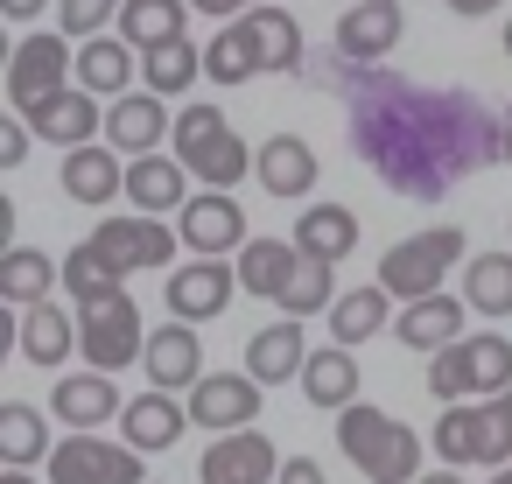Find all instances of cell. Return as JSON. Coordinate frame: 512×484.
<instances>
[{"label":"cell","instance_id":"cell-1","mask_svg":"<svg viewBox=\"0 0 512 484\" xmlns=\"http://www.w3.org/2000/svg\"><path fill=\"white\" fill-rule=\"evenodd\" d=\"M337 85L358 155L400 197H442L470 169L505 162V113H484L470 92H421L372 64H351Z\"/></svg>","mask_w":512,"mask_h":484},{"label":"cell","instance_id":"cell-2","mask_svg":"<svg viewBox=\"0 0 512 484\" xmlns=\"http://www.w3.org/2000/svg\"><path fill=\"white\" fill-rule=\"evenodd\" d=\"M337 449L372 477V484H421V435L393 421L386 407H344L337 414Z\"/></svg>","mask_w":512,"mask_h":484},{"label":"cell","instance_id":"cell-3","mask_svg":"<svg viewBox=\"0 0 512 484\" xmlns=\"http://www.w3.org/2000/svg\"><path fill=\"white\" fill-rule=\"evenodd\" d=\"M169 148H176V162H183L204 190H225V197H232V183H246L253 155H260V148H246V141H239V127H232L218 106H183V113H176Z\"/></svg>","mask_w":512,"mask_h":484},{"label":"cell","instance_id":"cell-4","mask_svg":"<svg viewBox=\"0 0 512 484\" xmlns=\"http://www.w3.org/2000/svg\"><path fill=\"white\" fill-rule=\"evenodd\" d=\"M456 253H463V232L456 225H428L414 239H393L386 260H379V288L400 295V302H428V295H442Z\"/></svg>","mask_w":512,"mask_h":484},{"label":"cell","instance_id":"cell-5","mask_svg":"<svg viewBox=\"0 0 512 484\" xmlns=\"http://www.w3.org/2000/svg\"><path fill=\"white\" fill-rule=\"evenodd\" d=\"M71 78H78V50H71L64 29H36V36H22L15 57H8V99H15L22 120H29L36 106H50L57 92H71Z\"/></svg>","mask_w":512,"mask_h":484},{"label":"cell","instance_id":"cell-6","mask_svg":"<svg viewBox=\"0 0 512 484\" xmlns=\"http://www.w3.org/2000/svg\"><path fill=\"white\" fill-rule=\"evenodd\" d=\"M78 351L92 358V372H120L134 358H148V330H141L134 295H106V302L78 309Z\"/></svg>","mask_w":512,"mask_h":484},{"label":"cell","instance_id":"cell-7","mask_svg":"<svg viewBox=\"0 0 512 484\" xmlns=\"http://www.w3.org/2000/svg\"><path fill=\"white\" fill-rule=\"evenodd\" d=\"M50 484H148V470H141V449L134 442L64 435L50 449Z\"/></svg>","mask_w":512,"mask_h":484},{"label":"cell","instance_id":"cell-8","mask_svg":"<svg viewBox=\"0 0 512 484\" xmlns=\"http://www.w3.org/2000/svg\"><path fill=\"white\" fill-rule=\"evenodd\" d=\"M85 246H92V253H99V260H106V267L127 281V274L169 267V253H176L183 239H169V225H162V218H141V211H134V218H106V225H99Z\"/></svg>","mask_w":512,"mask_h":484},{"label":"cell","instance_id":"cell-9","mask_svg":"<svg viewBox=\"0 0 512 484\" xmlns=\"http://www.w3.org/2000/svg\"><path fill=\"white\" fill-rule=\"evenodd\" d=\"M176 239H183L197 260H225L232 246H253V239H246V211H239V197H225V190H197V197L176 211Z\"/></svg>","mask_w":512,"mask_h":484},{"label":"cell","instance_id":"cell-10","mask_svg":"<svg viewBox=\"0 0 512 484\" xmlns=\"http://www.w3.org/2000/svg\"><path fill=\"white\" fill-rule=\"evenodd\" d=\"M407 36V15H400V0H358L351 15H337V36H330V57L344 64H379L393 57Z\"/></svg>","mask_w":512,"mask_h":484},{"label":"cell","instance_id":"cell-11","mask_svg":"<svg viewBox=\"0 0 512 484\" xmlns=\"http://www.w3.org/2000/svg\"><path fill=\"white\" fill-rule=\"evenodd\" d=\"M260 414V379L253 372H204V386L190 393V421L211 435H239Z\"/></svg>","mask_w":512,"mask_h":484},{"label":"cell","instance_id":"cell-12","mask_svg":"<svg viewBox=\"0 0 512 484\" xmlns=\"http://www.w3.org/2000/svg\"><path fill=\"white\" fill-rule=\"evenodd\" d=\"M162 134H176L169 99H155V92H127V99H113V113H106V148H113V155H127V162L162 155Z\"/></svg>","mask_w":512,"mask_h":484},{"label":"cell","instance_id":"cell-13","mask_svg":"<svg viewBox=\"0 0 512 484\" xmlns=\"http://www.w3.org/2000/svg\"><path fill=\"white\" fill-rule=\"evenodd\" d=\"M232 295H239V267H225V260H190L169 274V316L176 323H211V316H225Z\"/></svg>","mask_w":512,"mask_h":484},{"label":"cell","instance_id":"cell-14","mask_svg":"<svg viewBox=\"0 0 512 484\" xmlns=\"http://www.w3.org/2000/svg\"><path fill=\"white\" fill-rule=\"evenodd\" d=\"M148 379H155V393H197L204 386V344H197V323H162V330H148Z\"/></svg>","mask_w":512,"mask_h":484},{"label":"cell","instance_id":"cell-15","mask_svg":"<svg viewBox=\"0 0 512 484\" xmlns=\"http://www.w3.org/2000/svg\"><path fill=\"white\" fill-rule=\"evenodd\" d=\"M197 477H204V484H274V477H281V456H274V442H267L260 428H239V435H218V442L204 449Z\"/></svg>","mask_w":512,"mask_h":484},{"label":"cell","instance_id":"cell-16","mask_svg":"<svg viewBox=\"0 0 512 484\" xmlns=\"http://www.w3.org/2000/svg\"><path fill=\"white\" fill-rule=\"evenodd\" d=\"M197 176L176 162V155H141V162H127V204L141 211V218H169V211H183L197 190H190Z\"/></svg>","mask_w":512,"mask_h":484},{"label":"cell","instance_id":"cell-17","mask_svg":"<svg viewBox=\"0 0 512 484\" xmlns=\"http://www.w3.org/2000/svg\"><path fill=\"white\" fill-rule=\"evenodd\" d=\"M29 127H36L43 141H57L64 155H71V148L106 141V113H99V99H92V92H78V85H71V92H57L50 106H36V113H29Z\"/></svg>","mask_w":512,"mask_h":484},{"label":"cell","instance_id":"cell-18","mask_svg":"<svg viewBox=\"0 0 512 484\" xmlns=\"http://www.w3.org/2000/svg\"><path fill=\"white\" fill-rule=\"evenodd\" d=\"M253 176L267 197H309L316 190V148L302 134H267L253 155Z\"/></svg>","mask_w":512,"mask_h":484},{"label":"cell","instance_id":"cell-19","mask_svg":"<svg viewBox=\"0 0 512 484\" xmlns=\"http://www.w3.org/2000/svg\"><path fill=\"white\" fill-rule=\"evenodd\" d=\"M246 372H253L260 386H281V379H302V372H309V344H302V316H281V323H267V330H253V344H246Z\"/></svg>","mask_w":512,"mask_h":484},{"label":"cell","instance_id":"cell-20","mask_svg":"<svg viewBox=\"0 0 512 484\" xmlns=\"http://www.w3.org/2000/svg\"><path fill=\"white\" fill-rule=\"evenodd\" d=\"M57 421H71L78 435H92V428H106L113 414H127V400H120V386H113V372H71V379H57Z\"/></svg>","mask_w":512,"mask_h":484},{"label":"cell","instance_id":"cell-21","mask_svg":"<svg viewBox=\"0 0 512 484\" xmlns=\"http://www.w3.org/2000/svg\"><path fill=\"white\" fill-rule=\"evenodd\" d=\"M120 428H127V442L148 456V449H176L183 442V428H190V400H176V393H141V400H127V414H120Z\"/></svg>","mask_w":512,"mask_h":484},{"label":"cell","instance_id":"cell-22","mask_svg":"<svg viewBox=\"0 0 512 484\" xmlns=\"http://www.w3.org/2000/svg\"><path fill=\"white\" fill-rule=\"evenodd\" d=\"M57 183H64L78 204L99 211V204H113V197L127 190V162H120L106 141H92V148H71V155H64V176H57Z\"/></svg>","mask_w":512,"mask_h":484},{"label":"cell","instance_id":"cell-23","mask_svg":"<svg viewBox=\"0 0 512 484\" xmlns=\"http://www.w3.org/2000/svg\"><path fill=\"white\" fill-rule=\"evenodd\" d=\"M393 330H400V344H407V351H428V358H435V351L463 344V302H456V295H428V302H407Z\"/></svg>","mask_w":512,"mask_h":484},{"label":"cell","instance_id":"cell-24","mask_svg":"<svg viewBox=\"0 0 512 484\" xmlns=\"http://www.w3.org/2000/svg\"><path fill=\"white\" fill-rule=\"evenodd\" d=\"M197 8H190V0H127V8H120V43H134L141 57L148 50H162V43H183V22H190Z\"/></svg>","mask_w":512,"mask_h":484},{"label":"cell","instance_id":"cell-25","mask_svg":"<svg viewBox=\"0 0 512 484\" xmlns=\"http://www.w3.org/2000/svg\"><path fill=\"white\" fill-rule=\"evenodd\" d=\"M141 50L134 43H120V36H99V43H85L78 50V92H92V99H127V85H134V64Z\"/></svg>","mask_w":512,"mask_h":484},{"label":"cell","instance_id":"cell-26","mask_svg":"<svg viewBox=\"0 0 512 484\" xmlns=\"http://www.w3.org/2000/svg\"><path fill=\"white\" fill-rule=\"evenodd\" d=\"M295 267H302L295 239H253V246H239V288L260 295V302H281L288 281H295Z\"/></svg>","mask_w":512,"mask_h":484},{"label":"cell","instance_id":"cell-27","mask_svg":"<svg viewBox=\"0 0 512 484\" xmlns=\"http://www.w3.org/2000/svg\"><path fill=\"white\" fill-rule=\"evenodd\" d=\"M260 71H267V57H260L253 22H246V15L225 22V29L211 36V50H204V78H211V85H246V78H260Z\"/></svg>","mask_w":512,"mask_h":484},{"label":"cell","instance_id":"cell-28","mask_svg":"<svg viewBox=\"0 0 512 484\" xmlns=\"http://www.w3.org/2000/svg\"><path fill=\"white\" fill-rule=\"evenodd\" d=\"M351 246H358V211H344V204H309V211L295 218V253L337 267Z\"/></svg>","mask_w":512,"mask_h":484},{"label":"cell","instance_id":"cell-29","mask_svg":"<svg viewBox=\"0 0 512 484\" xmlns=\"http://www.w3.org/2000/svg\"><path fill=\"white\" fill-rule=\"evenodd\" d=\"M386 316H393V295L372 281V288H344L337 295V309H330V344H344V351H358L365 337H379L386 330Z\"/></svg>","mask_w":512,"mask_h":484},{"label":"cell","instance_id":"cell-30","mask_svg":"<svg viewBox=\"0 0 512 484\" xmlns=\"http://www.w3.org/2000/svg\"><path fill=\"white\" fill-rule=\"evenodd\" d=\"M302 393H309V407H330V414L358 407V358H351L344 344H330V351H309Z\"/></svg>","mask_w":512,"mask_h":484},{"label":"cell","instance_id":"cell-31","mask_svg":"<svg viewBox=\"0 0 512 484\" xmlns=\"http://www.w3.org/2000/svg\"><path fill=\"white\" fill-rule=\"evenodd\" d=\"M0 463H8V470L50 463V421H43V407H29V400L0 407Z\"/></svg>","mask_w":512,"mask_h":484},{"label":"cell","instance_id":"cell-32","mask_svg":"<svg viewBox=\"0 0 512 484\" xmlns=\"http://www.w3.org/2000/svg\"><path fill=\"white\" fill-rule=\"evenodd\" d=\"M71 351H78V323H71L57 302L22 309V358H29V365H50V372H57Z\"/></svg>","mask_w":512,"mask_h":484},{"label":"cell","instance_id":"cell-33","mask_svg":"<svg viewBox=\"0 0 512 484\" xmlns=\"http://www.w3.org/2000/svg\"><path fill=\"white\" fill-rule=\"evenodd\" d=\"M57 281H64V267H57L50 253H36V246H8V260H0V295L22 302V309L50 302V295H57Z\"/></svg>","mask_w":512,"mask_h":484},{"label":"cell","instance_id":"cell-34","mask_svg":"<svg viewBox=\"0 0 512 484\" xmlns=\"http://www.w3.org/2000/svg\"><path fill=\"white\" fill-rule=\"evenodd\" d=\"M141 78H148L155 99H176V92H190V78H204V50H197L190 36H183V43H162V50L141 57Z\"/></svg>","mask_w":512,"mask_h":484},{"label":"cell","instance_id":"cell-35","mask_svg":"<svg viewBox=\"0 0 512 484\" xmlns=\"http://www.w3.org/2000/svg\"><path fill=\"white\" fill-rule=\"evenodd\" d=\"M463 302L484 316H512V253H477L463 274Z\"/></svg>","mask_w":512,"mask_h":484},{"label":"cell","instance_id":"cell-36","mask_svg":"<svg viewBox=\"0 0 512 484\" xmlns=\"http://www.w3.org/2000/svg\"><path fill=\"white\" fill-rule=\"evenodd\" d=\"M246 22H253V36H260L267 71H295V64H302V29H295L288 8H274V0H267V8H253Z\"/></svg>","mask_w":512,"mask_h":484},{"label":"cell","instance_id":"cell-37","mask_svg":"<svg viewBox=\"0 0 512 484\" xmlns=\"http://www.w3.org/2000/svg\"><path fill=\"white\" fill-rule=\"evenodd\" d=\"M316 309H323V316L337 309V267L302 253V267H295V281H288V295H281V316H316Z\"/></svg>","mask_w":512,"mask_h":484},{"label":"cell","instance_id":"cell-38","mask_svg":"<svg viewBox=\"0 0 512 484\" xmlns=\"http://www.w3.org/2000/svg\"><path fill=\"white\" fill-rule=\"evenodd\" d=\"M428 449L456 470V463H477V449H484V435H477V407H442L435 414V428H428Z\"/></svg>","mask_w":512,"mask_h":484},{"label":"cell","instance_id":"cell-39","mask_svg":"<svg viewBox=\"0 0 512 484\" xmlns=\"http://www.w3.org/2000/svg\"><path fill=\"white\" fill-rule=\"evenodd\" d=\"M64 295H78V309H92V302L120 295V274H113L92 246H71V253H64Z\"/></svg>","mask_w":512,"mask_h":484},{"label":"cell","instance_id":"cell-40","mask_svg":"<svg viewBox=\"0 0 512 484\" xmlns=\"http://www.w3.org/2000/svg\"><path fill=\"white\" fill-rule=\"evenodd\" d=\"M477 435H484L477 463H491V470H512V393H498V400H477Z\"/></svg>","mask_w":512,"mask_h":484},{"label":"cell","instance_id":"cell-41","mask_svg":"<svg viewBox=\"0 0 512 484\" xmlns=\"http://www.w3.org/2000/svg\"><path fill=\"white\" fill-rule=\"evenodd\" d=\"M120 8L127 0H57V29L78 36V43H99L106 22H120Z\"/></svg>","mask_w":512,"mask_h":484},{"label":"cell","instance_id":"cell-42","mask_svg":"<svg viewBox=\"0 0 512 484\" xmlns=\"http://www.w3.org/2000/svg\"><path fill=\"white\" fill-rule=\"evenodd\" d=\"M29 120H8V127H0V169H22V155H29Z\"/></svg>","mask_w":512,"mask_h":484},{"label":"cell","instance_id":"cell-43","mask_svg":"<svg viewBox=\"0 0 512 484\" xmlns=\"http://www.w3.org/2000/svg\"><path fill=\"white\" fill-rule=\"evenodd\" d=\"M281 484H330V477H323V463H309V456H288V463H281Z\"/></svg>","mask_w":512,"mask_h":484},{"label":"cell","instance_id":"cell-44","mask_svg":"<svg viewBox=\"0 0 512 484\" xmlns=\"http://www.w3.org/2000/svg\"><path fill=\"white\" fill-rule=\"evenodd\" d=\"M190 8H197V15H218V22H225V15H253V8H267V0H190Z\"/></svg>","mask_w":512,"mask_h":484},{"label":"cell","instance_id":"cell-45","mask_svg":"<svg viewBox=\"0 0 512 484\" xmlns=\"http://www.w3.org/2000/svg\"><path fill=\"white\" fill-rule=\"evenodd\" d=\"M50 8V0H0V15H8V22H29V15H43Z\"/></svg>","mask_w":512,"mask_h":484},{"label":"cell","instance_id":"cell-46","mask_svg":"<svg viewBox=\"0 0 512 484\" xmlns=\"http://www.w3.org/2000/svg\"><path fill=\"white\" fill-rule=\"evenodd\" d=\"M491 8H498V0H449V15H470V22H477V15H491Z\"/></svg>","mask_w":512,"mask_h":484},{"label":"cell","instance_id":"cell-47","mask_svg":"<svg viewBox=\"0 0 512 484\" xmlns=\"http://www.w3.org/2000/svg\"><path fill=\"white\" fill-rule=\"evenodd\" d=\"M421 484H463L456 470H421Z\"/></svg>","mask_w":512,"mask_h":484},{"label":"cell","instance_id":"cell-48","mask_svg":"<svg viewBox=\"0 0 512 484\" xmlns=\"http://www.w3.org/2000/svg\"><path fill=\"white\" fill-rule=\"evenodd\" d=\"M505 169H512V106H505Z\"/></svg>","mask_w":512,"mask_h":484},{"label":"cell","instance_id":"cell-49","mask_svg":"<svg viewBox=\"0 0 512 484\" xmlns=\"http://www.w3.org/2000/svg\"><path fill=\"white\" fill-rule=\"evenodd\" d=\"M0 484H36V477H29V470H8V477H0Z\"/></svg>","mask_w":512,"mask_h":484},{"label":"cell","instance_id":"cell-50","mask_svg":"<svg viewBox=\"0 0 512 484\" xmlns=\"http://www.w3.org/2000/svg\"><path fill=\"white\" fill-rule=\"evenodd\" d=\"M505 57H512V15H505Z\"/></svg>","mask_w":512,"mask_h":484},{"label":"cell","instance_id":"cell-51","mask_svg":"<svg viewBox=\"0 0 512 484\" xmlns=\"http://www.w3.org/2000/svg\"><path fill=\"white\" fill-rule=\"evenodd\" d=\"M491 484H512V470H491Z\"/></svg>","mask_w":512,"mask_h":484}]
</instances>
